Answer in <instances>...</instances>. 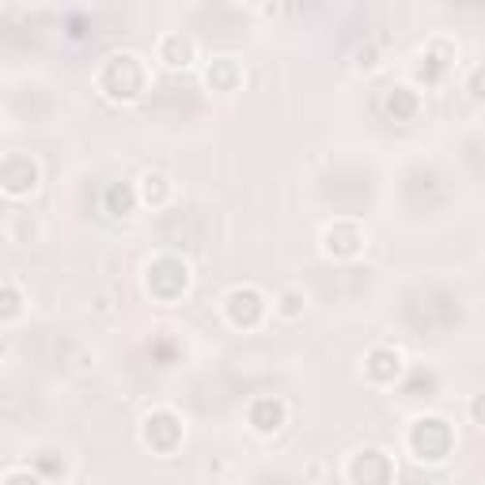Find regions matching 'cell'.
Instances as JSON below:
<instances>
[{
    "mask_svg": "<svg viewBox=\"0 0 485 485\" xmlns=\"http://www.w3.org/2000/svg\"><path fill=\"white\" fill-rule=\"evenodd\" d=\"M137 205H140V197H137V187H130V182H118V187L107 190V209L114 217H130Z\"/></svg>",
    "mask_w": 485,
    "mask_h": 485,
    "instance_id": "obj_10",
    "label": "cell"
},
{
    "mask_svg": "<svg viewBox=\"0 0 485 485\" xmlns=\"http://www.w3.org/2000/svg\"><path fill=\"white\" fill-rule=\"evenodd\" d=\"M364 372H368V379H376V383H394L398 376H402V353H394V349H372V353H368Z\"/></svg>",
    "mask_w": 485,
    "mask_h": 485,
    "instance_id": "obj_8",
    "label": "cell"
},
{
    "mask_svg": "<svg viewBox=\"0 0 485 485\" xmlns=\"http://www.w3.org/2000/svg\"><path fill=\"white\" fill-rule=\"evenodd\" d=\"M99 83H103V91L110 99H137L140 91H145V65H140V57L133 53H118L110 57V65L99 73Z\"/></svg>",
    "mask_w": 485,
    "mask_h": 485,
    "instance_id": "obj_2",
    "label": "cell"
},
{
    "mask_svg": "<svg viewBox=\"0 0 485 485\" xmlns=\"http://www.w3.org/2000/svg\"><path fill=\"white\" fill-rule=\"evenodd\" d=\"M250 425H254V433H277L281 425H284V402L281 398H254V406H250Z\"/></svg>",
    "mask_w": 485,
    "mask_h": 485,
    "instance_id": "obj_9",
    "label": "cell"
},
{
    "mask_svg": "<svg viewBox=\"0 0 485 485\" xmlns=\"http://www.w3.org/2000/svg\"><path fill=\"white\" fill-rule=\"evenodd\" d=\"M38 187V163L23 152H12L0 160V190L12 197H23Z\"/></svg>",
    "mask_w": 485,
    "mask_h": 485,
    "instance_id": "obj_4",
    "label": "cell"
},
{
    "mask_svg": "<svg viewBox=\"0 0 485 485\" xmlns=\"http://www.w3.org/2000/svg\"><path fill=\"white\" fill-rule=\"evenodd\" d=\"M4 485H42V481L31 474V470H16V474L4 478Z\"/></svg>",
    "mask_w": 485,
    "mask_h": 485,
    "instance_id": "obj_16",
    "label": "cell"
},
{
    "mask_svg": "<svg viewBox=\"0 0 485 485\" xmlns=\"http://www.w3.org/2000/svg\"><path fill=\"white\" fill-rule=\"evenodd\" d=\"M322 247H326V254H334V258H353V254H361V247H364V232L349 220H338L326 227Z\"/></svg>",
    "mask_w": 485,
    "mask_h": 485,
    "instance_id": "obj_7",
    "label": "cell"
},
{
    "mask_svg": "<svg viewBox=\"0 0 485 485\" xmlns=\"http://www.w3.org/2000/svg\"><path fill=\"white\" fill-rule=\"evenodd\" d=\"M145 440H148V448H155V451H171L182 440V421L171 409H155V413H148V421H145Z\"/></svg>",
    "mask_w": 485,
    "mask_h": 485,
    "instance_id": "obj_6",
    "label": "cell"
},
{
    "mask_svg": "<svg viewBox=\"0 0 485 485\" xmlns=\"http://www.w3.org/2000/svg\"><path fill=\"white\" fill-rule=\"evenodd\" d=\"M299 307H304V296H299V292H284L281 296V315H299Z\"/></svg>",
    "mask_w": 485,
    "mask_h": 485,
    "instance_id": "obj_15",
    "label": "cell"
},
{
    "mask_svg": "<svg viewBox=\"0 0 485 485\" xmlns=\"http://www.w3.org/2000/svg\"><path fill=\"white\" fill-rule=\"evenodd\" d=\"M455 436L448 429L444 417H417L409 429V451L417 455L421 463H444L451 455Z\"/></svg>",
    "mask_w": 485,
    "mask_h": 485,
    "instance_id": "obj_1",
    "label": "cell"
},
{
    "mask_svg": "<svg viewBox=\"0 0 485 485\" xmlns=\"http://www.w3.org/2000/svg\"><path fill=\"white\" fill-rule=\"evenodd\" d=\"M160 57H163V61H167L171 68L190 65V57H194L190 38H182V35H167V38H163V46H160Z\"/></svg>",
    "mask_w": 485,
    "mask_h": 485,
    "instance_id": "obj_11",
    "label": "cell"
},
{
    "mask_svg": "<svg viewBox=\"0 0 485 485\" xmlns=\"http://www.w3.org/2000/svg\"><path fill=\"white\" fill-rule=\"evenodd\" d=\"M346 474H349L353 485H391L394 481V466L387 459V451L364 448V451H356L353 459H349Z\"/></svg>",
    "mask_w": 485,
    "mask_h": 485,
    "instance_id": "obj_3",
    "label": "cell"
},
{
    "mask_svg": "<svg viewBox=\"0 0 485 485\" xmlns=\"http://www.w3.org/2000/svg\"><path fill=\"white\" fill-rule=\"evenodd\" d=\"M16 315H23V296L4 284L0 289V319H16Z\"/></svg>",
    "mask_w": 485,
    "mask_h": 485,
    "instance_id": "obj_14",
    "label": "cell"
},
{
    "mask_svg": "<svg viewBox=\"0 0 485 485\" xmlns=\"http://www.w3.org/2000/svg\"><path fill=\"white\" fill-rule=\"evenodd\" d=\"M167 194H171V182H167L163 175H145V179H140V190H137L140 202H148V205H163V202H167Z\"/></svg>",
    "mask_w": 485,
    "mask_h": 485,
    "instance_id": "obj_13",
    "label": "cell"
},
{
    "mask_svg": "<svg viewBox=\"0 0 485 485\" xmlns=\"http://www.w3.org/2000/svg\"><path fill=\"white\" fill-rule=\"evenodd\" d=\"M383 110H387V118H409L413 110H417V95H413L409 88H391L387 103H383Z\"/></svg>",
    "mask_w": 485,
    "mask_h": 485,
    "instance_id": "obj_12",
    "label": "cell"
},
{
    "mask_svg": "<svg viewBox=\"0 0 485 485\" xmlns=\"http://www.w3.org/2000/svg\"><path fill=\"white\" fill-rule=\"evenodd\" d=\"M224 307H227V319H232V326H242V330L258 326L262 315H266V299H262L258 289H235V292H227Z\"/></svg>",
    "mask_w": 485,
    "mask_h": 485,
    "instance_id": "obj_5",
    "label": "cell"
}]
</instances>
